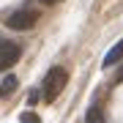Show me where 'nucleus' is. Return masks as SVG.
Listing matches in <instances>:
<instances>
[{"label": "nucleus", "instance_id": "f257e3e1", "mask_svg": "<svg viewBox=\"0 0 123 123\" xmlns=\"http://www.w3.org/2000/svg\"><path fill=\"white\" fill-rule=\"evenodd\" d=\"M66 82H68V74H66V68H60V66L49 68V74L44 77V85H41V88H44V98H47V101H55V98L63 93Z\"/></svg>", "mask_w": 123, "mask_h": 123}, {"label": "nucleus", "instance_id": "f03ea898", "mask_svg": "<svg viewBox=\"0 0 123 123\" xmlns=\"http://www.w3.org/2000/svg\"><path fill=\"white\" fill-rule=\"evenodd\" d=\"M38 22V11H30V8H22V11H14L8 19H6V25L11 27V30H30V27Z\"/></svg>", "mask_w": 123, "mask_h": 123}, {"label": "nucleus", "instance_id": "39448f33", "mask_svg": "<svg viewBox=\"0 0 123 123\" xmlns=\"http://www.w3.org/2000/svg\"><path fill=\"white\" fill-rule=\"evenodd\" d=\"M17 85H19V82H17V77H14V74H8V77L3 79V85H0V96H3V98H8L11 93L17 90Z\"/></svg>", "mask_w": 123, "mask_h": 123}, {"label": "nucleus", "instance_id": "7ed1b4c3", "mask_svg": "<svg viewBox=\"0 0 123 123\" xmlns=\"http://www.w3.org/2000/svg\"><path fill=\"white\" fill-rule=\"evenodd\" d=\"M19 55H22V49H19L14 41H6V38H0V71H6V68H11L14 63L19 60Z\"/></svg>", "mask_w": 123, "mask_h": 123}, {"label": "nucleus", "instance_id": "423d86ee", "mask_svg": "<svg viewBox=\"0 0 123 123\" xmlns=\"http://www.w3.org/2000/svg\"><path fill=\"white\" fill-rule=\"evenodd\" d=\"M85 123H107L104 112H101V107H90V110H88V118H85Z\"/></svg>", "mask_w": 123, "mask_h": 123}, {"label": "nucleus", "instance_id": "20e7f679", "mask_svg": "<svg viewBox=\"0 0 123 123\" xmlns=\"http://www.w3.org/2000/svg\"><path fill=\"white\" fill-rule=\"evenodd\" d=\"M120 57H123V41H118V44L107 52V57H104V68H107V66H115Z\"/></svg>", "mask_w": 123, "mask_h": 123}, {"label": "nucleus", "instance_id": "0eeeda50", "mask_svg": "<svg viewBox=\"0 0 123 123\" xmlns=\"http://www.w3.org/2000/svg\"><path fill=\"white\" fill-rule=\"evenodd\" d=\"M22 123H41V120H38L36 112H25V115H22Z\"/></svg>", "mask_w": 123, "mask_h": 123}, {"label": "nucleus", "instance_id": "6e6552de", "mask_svg": "<svg viewBox=\"0 0 123 123\" xmlns=\"http://www.w3.org/2000/svg\"><path fill=\"white\" fill-rule=\"evenodd\" d=\"M41 3H47V6H52V3H60V0H41Z\"/></svg>", "mask_w": 123, "mask_h": 123}, {"label": "nucleus", "instance_id": "1a4fd4ad", "mask_svg": "<svg viewBox=\"0 0 123 123\" xmlns=\"http://www.w3.org/2000/svg\"><path fill=\"white\" fill-rule=\"evenodd\" d=\"M118 82H123V68H120V74H118Z\"/></svg>", "mask_w": 123, "mask_h": 123}]
</instances>
